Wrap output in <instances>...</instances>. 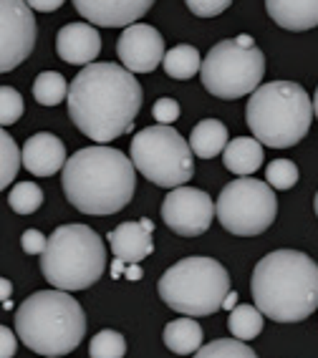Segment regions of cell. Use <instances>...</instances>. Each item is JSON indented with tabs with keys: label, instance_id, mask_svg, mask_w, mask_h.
Listing matches in <instances>:
<instances>
[{
	"label": "cell",
	"instance_id": "obj_4",
	"mask_svg": "<svg viewBox=\"0 0 318 358\" xmlns=\"http://www.w3.org/2000/svg\"><path fill=\"white\" fill-rule=\"evenodd\" d=\"M15 333L39 356H66L86 336V313L66 290H41L18 306Z\"/></svg>",
	"mask_w": 318,
	"mask_h": 358
},
{
	"label": "cell",
	"instance_id": "obj_31",
	"mask_svg": "<svg viewBox=\"0 0 318 358\" xmlns=\"http://www.w3.org/2000/svg\"><path fill=\"white\" fill-rule=\"evenodd\" d=\"M185 3L198 18H215L228 10L233 0H185Z\"/></svg>",
	"mask_w": 318,
	"mask_h": 358
},
{
	"label": "cell",
	"instance_id": "obj_29",
	"mask_svg": "<svg viewBox=\"0 0 318 358\" xmlns=\"http://www.w3.org/2000/svg\"><path fill=\"white\" fill-rule=\"evenodd\" d=\"M298 166L291 159H273L265 166V179L273 189H291V187L298 185Z\"/></svg>",
	"mask_w": 318,
	"mask_h": 358
},
{
	"label": "cell",
	"instance_id": "obj_32",
	"mask_svg": "<svg viewBox=\"0 0 318 358\" xmlns=\"http://www.w3.org/2000/svg\"><path fill=\"white\" fill-rule=\"evenodd\" d=\"M152 116L157 124H174L179 119V103L174 99H157L152 106Z\"/></svg>",
	"mask_w": 318,
	"mask_h": 358
},
{
	"label": "cell",
	"instance_id": "obj_15",
	"mask_svg": "<svg viewBox=\"0 0 318 358\" xmlns=\"http://www.w3.org/2000/svg\"><path fill=\"white\" fill-rule=\"evenodd\" d=\"M20 164L36 177H53L66 164V147L56 134H33L20 149Z\"/></svg>",
	"mask_w": 318,
	"mask_h": 358
},
{
	"label": "cell",
	"instance_id": "obj_7",
	"mask_svg": "<svg viewBox=\"0 0 318 358\" xmlns=\"http://www.w3.org/2000/svg\"><path fill=\"white\" fill-rule=\"evenodd\" d=\"M157 290L167 308L192 318H205L223 308L225 295L230 293V275L228 268L212 257L192 255L167 268Z\"/></svg>",
	"mask_w": 318,
	"mask_h": 358
},
{
	"label": "cell",
	"instance_id": "obj_37",
	"mask_svg": "<svg viewBox=\"0 0 318 358\" xmlns=\"http://www.w3.org/2000/svg\"><path fill=\"white\" fill-rule=\"evenodd\" d=\"M127 280H141V268H137V262H132V268H124Z\"/></svg>",
	"mask_w": 318,
	"mask_h": 358
},
{
	"label": "cell",
	"instance_id": "obj_26",
	"mask_svg": "<svg viewBox=\"0 0 318 358\" xmlns=\"http://www.w3.org/2000/svg\"><path fill=\"white\" fill-rule=\"evenodd\" d=\"M20 169V149L15 139L0 127V189H6Z\"/></svg>",
	"mask_w": 318,
	"mask_h": 358
},
{
	"label": "cell",
	"instance_id": "obj_41",
	"mask_svg": "<svg viewBox=\"0 0 318 358\" xmlns=\"http://www.w3.org/2000/svg\"><path fill=\"white\" fill-rule=\"evenodd\" d=\"M313 210H316V217H318V192H316V199H313Z\"/></svg>",
	"mask_w": 318,
	"mask_h": 358
},
{
	"label": "cell",
	"instance_id": "obj_28",
	"mask_svg": "<svg viewBox=\"0 0 318 358\" xmlns=\"http://www.w3.org/2000/svg\"><path fill=\"white\" fill-rule=\"evenodd\" d=\"M91 358H124L127 356V338L116 331L96 333L89 343Z\"/></svg>",
	"mask_w": 318,
	"mask_h": 358
},
{
	"label": "cell",
	"instance_id": "obj_12",
	"mask_svg": "<svg viewBox=\"0 0 318 358\" xmlns=\"http://www.w3.org/2000/svg\"><path fill=\"white\" fill-rule=\"evenodd\" d=\"M215 205L207 192L195 187H172L162 202V220L174 235L198 237L210 230Z\"/></svg>",
	"mask_w": 318,
	"mask_h": 358
},
{
	"label": "cell",
	"instance_id": "obj_27",
	"mask_svg": "<svg viewBox=\"0 0 318 358\" xmlns=\"http://www.w3.org/2000/svg\"><path fill=\"white\" fill-rule=\"evenodd\" d=\"M8 205H11L13 212H18V215H33V212L43 205V192L33 182H20L8 194Z\"/></svg>",
	"mask_w": 318,
	"mask_h": 358
},
{
	"label": "cell",
	"instance_id": "obj_6",
	"mask_svg": "<svg viewBox=\"0 0 318 358\" xmlns=\"http://www.w3.org/2000/svg\"><path fill=\"white\" fill-rule=\"evenodd\" d=\"M41 270L53 288L66 293L91 288L106 270L104 240L86 224H61L46 240Z\"/></svg>",
	"mask_w": 318,
	"mask_h": 358
},
{
	"label": "cell",
	"instance_id": "obj_19",
	"mask_svg": "<svg viewBox=\"0 0 318 358\" xmlns=\"http://www.w3.org/2000/svg\"><path fill=\"white\" fill-rule=\"evenodd\" d=\"M265 159L263 144L258 139H248V136H235L233 141H228L223 149V164L228 172L237 174V177H250L253 172H258Z\"/></svg>",
	"mask_w": 318,
	"mask_h": 358
},
{
	"label": "cell",
	"instance_id": "obj_21",
	"mask_svg": "<svg viewBox=\"0 0 318 358\" xmlns=\"http://www.w3.org/2000/svg\"><path fill=\"white\" fill-rule=\"evenodd\" d=\"M228 144V127L217 119H202L190 134V149L200 159H215Z\"/></svg>",
	"mask_w": 318,
	"mask_h": 358
},
{
	"label": "cell",
	"instance_id": "obj_16",
	"mask_svg": "<svg viewBox=\"0 0 318 358\" xmlns=\"http://www.w3.org/2000/svg\"><path fill=\"white\" fill-rule=\"evenodd\" d=\"M56 51L71 66H86L102 53V36L89 23H69L58 31Z\"/></svg>",
	"mask_w": 318,
	"mask_h": 358
},
{
	"label": "cell",
	"instance_id": "obj_39",
	"mask_svg": "<svg viewBox=\"0 0 318 358\" xmlns=\"http://www.w3.org/2000/svg\"><path fill=\"white\" fill-rule=\"evenodd\" d=\"M235 306H237V295L233 293V290H230V293L225 295V301H223V308H225V310H233V308H235Z\"/></svg>",
	"mask_w": 318,
	"mask_h": 358
},
{
	"label": "cell",
	"instance_id": "obj_34",
	"mask_svg": "<svg viewBox=\"0 0 318 358\" xmlns=\"http://www.w3.org/2000/svg\"><path fill=\"white\" fill-rule=\"evenodd\" d=\"M18 351V338L11 328L0 326V358H13Z\"/></svg>",
	"mask_w": 318,
	"mask_h": 358
},
{
	"label": "cell",
	"instance_id": "obj_23",
	"mask_svg": "<svg viewBox=\"0 0 318 358\" xmlns=\"http://www.w3.org/2000/svg\"><path fill=\"white\" fill-rule=\"evenodd\" d=\"M263 323H265V315L255 306H235L230 310V318H228L230 333L240 341L258 338L263 331Z\"/></svg>",
	"mask_w": 318,
	"mask_h": 358
},
{
	"label": "cell",
	"instance_id": "obj_33",
	"mask_svg": "<svg viewBox=\"0 0 318 358\" xmlns=\"http://www.w3.org/2000/svg\"><path fill=\"white\" fill-rule=\"evenodd\" d=\"M20 248L26 255H41L46 248V235L41 230H26L20 237Z\"/></svg>",
	"mask_w": 318,
	"mask_h": 358
},
{
	"label": "cell",
	"instance_id": "obj_14",
	"mask_svg": "<svg viewBox=\"0 0 318 358\" xmlns=\"http://www.w3.org/2000/svg\"><path fill=\"white\" fill-rule=\"evenodd\" d=\"M74 6L91 26L124 28L144 18L154 0H74Z\"/></svg>",
	"mask_w": 318,
	"mask_h": 358
},
{
	"label": "cell",
	"instance_id": "obj_30",
	"mask_svg": "<svg viewBox=\"0 0 318 358\" xmlns=\"http://www.w3.org/2000/svg\"><path fill=\"white\" fill-rule=\"evenodd\" d=\"M23 116V96L11 86H0V127H11Z\"/></svg>",
	"mask_w": 318,
	"mask_h": 358
},
{
	"label": "cell",
	"instance_id": "obj_9",
	"mask_svg": "<svg viewBox=\"0 0 318 358\" xmlns=\"http://www.w3.org/2000/svg\"><path fill=\"white\" fill-rule=\"evenodd\" d=\"M132 164L152 185L179 187L195 177L192 149L170 124L146 127L132 139Z\"/></svg>",
	"mask_w": 318,
	"mask_h": 358
},
{
	"label": "cell",
	"instance_id": "obj_36",
	"mask_svg": "<svg viewBox=\"0 0 318 358\" xmlns=\"http://www.w3.org/2000/svg\"><path fill=\"white\" fill-rule=\"evenodd\" d=\"M13 293V282L8 280V278H0V303H6Z\"/></svg>",
	"mask_w": 318,
	"mask_h": 358
},
{
	"label": "cell",
	"instance_id": "obj_1",
	"mask_svg": "<svg viewBox=\"0 0 318 358\" xmlns=\"http://www.w3.org/2000/svg\"><path fill=\"white\" fill-rule=\"evenodd\" d=\"M69 116L81 134L106 144L127 131L141 109V86L116 64H86L69 83Z\"/></svg>",
	"mask_w": 318,
	"mask_h": 358
},
{
	"label": "cell",
	"instance_id": "obj_35",
	"mask_svg": "<svg viewBox=\"0 0 318 358\" xmlns=\"http://www.w3.org/2000/svg\"><path fill=\"white\" fill-rule=\"evenodd\" d=\"M66 0H26V6L31 10H41V13H53L58 8L64 6Z\"/></svg>",
	"mask_w": 318,
	"mask_h": 358
},
{
	"label": "cell",
	"instance_id": "obj_40",
	"mask_svg": "<svg viewBox=\"0 0 318 358\" xmlns=\"http://www.w3.org/2000/svg\"><path fill=\"white\" fill-rule=\"evenodd\" d=\"M313 114H316V119H318V89H316V94H313Z\"/></svg>",
	"mask_w": 318,
	"mask_h": 358
},
{
	"label": "cell",
	"instance_id": "obj_38",
	"mask_svg": "<svg viewBox=\"0 0 318 358\" xmlns=\"http://www.w3.org/2000/svg\"><path fill=\"white\" fill-rule=\"evenodd\" d=\"M124 265H127V262L116 257L114 265H111V278H121V275H124Z\"/></svg>",
	"mask_w": 318,
	"mask_h": 358
},
{
	"label": "cell",
	"instance_id": "obj_22",
	"mask_svg": "<svg viewBox=\"0 0 318 358\" xmlns=\"http://www.w3.org/2000/svg\"><path fill=\"white\" fill-rule=\"evenodd\" d=\"M200 64H202L200 51L190 43L174 45L162 56V69L167 71V76L177 78V81H187V78L195 76L200 71Z\"/></svg>",
	"mask_w": 318,
	"mask_h": 358
},
{
	"label": "cell",
	"instance_id": "obj_24",
	"mask_svg": "<svg viewBox=\"0 0 318 358\" xmlns=\"http://www.w3.org/2000/svg\"><path fill=\"white\" fill-rule=\"evenodd\" d=\"M69 94V83L58 71H43L33 83V99L41 106H58Z\"/></svg>",
	"mask_w": 318,
	"mask_h": 358
},
{
	"label": "cell",
	"instance_id": "obj_10",
	"mask_svg": "<svg viewBox=\"0 0 318 358\" xmlns=\"http://www.w3.org/2000/svg\"><path fill=\"white\" fill-rule=\"evenodd\" d=\"M215 215L230 235L255 237L275 222L278 215V199L273 187L261 179L237 177L228 182L215 202Z\"/></svg>",
	"mask_w": 318,
	"mask_h": 358
},
{
	"label": "cell",
	"instance_id": "obj_13",
	"mask_svg": "<svg viewBox=\"0 0 318 358\" xmlns=\"http://www.w3.org/2000/svg\"><path fill=\"white\" fill-rule=\"evenodd\" d=\"M116 53L121 58V66L132 73H152L157 66H162L165 41L157 28L146 23H132L121 31Z\"/></svg>",
	"mask_w": 318,
	"mask_h": 358
},
{
	"label": "cell",
	"instance_id": "obj_11",
	"mask_svg": "<svg viewBox=\"0 0 318 358\" xmlns=\"http://www.w3.org/2000/svg\"><path fill=\"white\" fill-rule=\"evenodd\" d=\"M36 18L26 0H0V73L18 69L36 45Z\"/></svg>",
	"mask_w": 318,
	"mask_h": 358
},
{
	"label": "cell",
	"instance_id": "obj_17",
	"mask_svg": "<svg viewBox=\"0 0 318 358\" xmlns=\"http://www.w3.org/2000/svg\"><path fill=\"white\" fill-rule=\"evenodd\" d=\"M152 230L154 224L149 220H139V222H121L119 227L109 232V245L114 257L124 262H141L154 252L152 243Z\"/></svg>",
	"mask_w": 318,
	"mask_h": 358
},
{
	"label": "cell",
	"instance_id": "obj_18",
	"mask_svg": "<svg viewBox=\"0 0 318 358\" xmlns=\"http://www.w3.org/2000/svg\"><path fill=\"white\" fill-rule=\"evenodd\" d=\"M275 26L286 31H311L318 26V0H265Z\"/></svg>",
	"mask_w": 318,
	"mask_h": 358
},
{
	"label": "cell",
	"instance_id": "obj_8",
	"mask_svg": "<svg viewBox=\"0 0 318 358\" xmlns=\"http://www.w3.org/2000/svg\"><path fill=\"white\" fill-rule=\"evenodd\" d=\"M202 86L217 99H242L253 94L265 76V56L255 45V38L242 33L237 38L212 45L200 64Z\"/></svg>",
	"mask_w": 318,
	"mask_h": 358
},
{
	"label": "cell",
	"instance_id": "obj_25",
	"mask_svg": "<svg viewBox=\"0 0 318 358\" xmlns=\"http://www.w3.org/2000/svg\"><path fill=\"white\" fill-rule=\"evenodd\" d=\"M192 356H198V358H255L258 353L250 348L248 341L220 338V341H212V343H207V345H200Z\"/></svg>",
	"mask_w": 318,
	"mask_h": 358
},
{
	"label": "cell",
	"instance_id": "obj_5",
	"mask_svg": "<svg viewBox=\"0 0 318 358\" xmlns=\"http://www.w3.org/2000/svg\"><path fill=\"white\" fill-rule=\"evenodd\" d=\"M253 136L263 147H296L311 129L313 103L296 81H270L258 86L245 109Z\"/></svg>",
	"mask_w": 318,
	"mask_h": 358
},
{
	"label": "cell",
	"instance_id": "obj_20",
	"mask_svg": "<svg viewBox=\"0 0 318 358\" xmlns=\"http://www.w3.org/2000/svg\"><path fill=\"white\" fill-rule=\"evenodd\" d=\"M165 345L177 356H192L202 345V326L192 315H182L165 326Z\"/></svg>",
	"mask_w": 318,
	"mask_h": 358
},
{
	"label": "cell",
	"instance_id": "obj_3",
	"mask_svg": "<svg viewBox=\"0 0 318 358\" xmlns=\"http://www.w3.org/2000/svg\"><path fill=\"white\" fill-rule=\"evenodd\" d=\"M253 303L275 323H300L318 310V265L298 250H275L250 278Z\"/></svg>",
	"mask_w": 318,
	"mask_h": 358
},
{
	"label": "cell",
	"instance_id": "obj_2",
	"mask_svg": "<svg viewBox=\"0 0 318 358\" xmlns=\"http://www.w3.org/2000/svg\"><path fill=\"white\" fill-rule=\"evenodd\" d=\"M61 187L83 215H116L132 202L137 174L127 154L111 147L78 149L64 164Z\"/></svg>",
	"mask_w": 318,
	"mask_h": 358
}]
</instances>
